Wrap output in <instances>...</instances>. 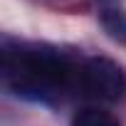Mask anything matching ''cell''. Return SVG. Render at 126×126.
<instances>
[{
  "instance_id": "1",
  "label": "cell",
  "mask_w": 126,
  "mask_h": 126,
  "mask_svg": "<svg viewBox=\"0 0 126 126\" xmlns=\"http://www.w3.org/2000/svg\"><path fill=\"white\" fill-rule=\"evenodd\" d=\"M82 87L94 99L119 101L126 92V77L116 62H111L106 57H94L82 69Z\"/></svg>"
},
{
  "instance_id": "2",
  "label": "cell",
  "mask_w": 126,
  "mask_h": 126,
  "mask_svg": "<svg viewBox=\"0 0 126 126\" xmlns=\"http://www.w3.org/2000/svg\"><path fill=\"white\" fill-rule=\"evenodd\" d=\"M99 22L104 27V32L126 47V10H119V8H111V10H104L99 15Z\"/></svg>"
},
{
  "instance_id": "3",
  "label": "cell",
  "mask_w": 126,
  "mask_h": 126,
  "mask_svg": "<svg viewBox=\"0 0 126 126\" xmlns=\"http://www.w3.org/2000/svg\"><path fill=\"white\" fill-rule=\"evenodd\" d=\"M72 126H119V121L106 114V111H99V109H84L74 116Z\"/></svg>"
}]
</instances>
